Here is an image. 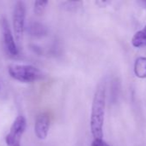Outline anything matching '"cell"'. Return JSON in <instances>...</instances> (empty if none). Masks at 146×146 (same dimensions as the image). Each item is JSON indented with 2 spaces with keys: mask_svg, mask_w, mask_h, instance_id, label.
Segmentation results:
<instances>
[{
  "mask_svg": "<svg viewBox=\"0 0 146 146\" xmlns=\"http://www.w3.org/2000/svg\"><path fill=\"white\" fill-rule=\"evenodd\" d=\"M106 109V87L100 84L95 92L90 115V131L94 139H103V126Z\"/></svg>",
  "mask_w": 146,
  "mask_h": 146,
  "instance_id": "1",
  "label": "cell"
},
{
  "mask_svg": "<svg viewBox=\"0 0 146 146\" xmlns=\"http://www.w3.org/2000/svg\"><path fill=\"white\" fill-rule=\"evenodd\" d=\"M8 73L12 79L22 83H33L44 77L42 71L32 65L12 64L9 66Z\"/></svg>",
  "mask_w": 146,
  "mask_h": 146,
  "instance_id": "2",
  "label": "cell"
},
{
  "mask_svg": "<svg viewBox=\"0 0 146 146\" xmlns=\"http://www.w3.org/2000/svg\"><path fill=\"white\" fill-rule=\"evenodd\" d=\"M26 21V6L22 1H17L14 6L12 15V24L15 37L17 41H21L25 31Z\"/></svg>",
  "mask_w": 146,
  "mask_h": 146,
  "instance_id": "3",
  "label": "cell"
},
{
  "mask_svg": "<svg viewBox=\"0 0 146 146\" xmlns=\"http://www.w3.org/2000/svg\"><path fill=\"white\" fill-rule=\"evenodd\" d=\"M27 127V121L23 115H18L13 121L9 133L5 137L7 146H21V139Z\"/></svg>",
  "mask_w": 146,
  "mask_h": 146,
  "instance_id": "4",
  "label": "cell"
},
{
  "mask_svg": "<svg viewBox=\"0 0 146 146\" xmlns=\"http://www.w3.org/2000/svg\"><path fill=\"white\" fill-rule=\"evenodd\" d=\"M2 32H3V44L6 49L7 53H9L12 56H15L18 55V48L16 46V44L15 42V38L13 36V33L10 30L9 25L6 18L2 19Z\"/></svg>",
  "mask_w": 146,
  "mask_h": 146,
  "instance_id": "5",
  "label": "cell"
},
{
  "mask_svg": "<svg viewBox=\"0 0 146 146\" xmlns=\"http://www.w3.org/2000/svg\"><path fill=\"white\" fill-rule=\"evenodd\" d=\"M50 128V118L48 114L40 113L38 115L34 123V133L40 140L46 139Z\"/></svg>",
  "mask_w": 146,
  "mask_h": 146,
  "instance_id": "6",
  "label": "cell"
},
{
  "mask_svg": "<svg viewBox=\"0 0 146 146\" xmlns=\"http://www.w3.org/2000/svg\"><path fill=\"white\" fill-rule=\"evenodd\" d=\"M28 33L34 38H42L45 37L47 33V27L39 21H30L25 27Z\"/></svg>",
  "mask_w": 146,
  "mask_h": 146,
  "instance_id": "7",
  "label": "cell"
},
{
  "mask_svg": "<svg viewBox=\"0 0 146 146\" xmlns=\"http://www.w3.org/2000/svg\"><path fill=\"white\" fill-rule=\"evenodd\" d=\"M134 74L139 79H146V57L139 56L134 62Z\"/></svg>",
  "mask_w": 146,
  "mask_h": 146,
  "instance_id": "8",
  "label": "cell"
},
{
  "mask_svg": "<svg viewBox=\"0 0 146 146\" xmlns=\"http://www.w3.org/2000/svg\"><path fill=\"white\" fill-rule=\"evenodd\" d=\"M132 44L136 48L146 46V26L133 35L132 38Z\"/></svg>",
  "mask_w": 146,
  "mask_h": 146,
  "instance_id": "9",
  "label": "cell"
},
{
  "mask_svg": "<svg viewBox=\"0 0 146 146\" xmlns=\"http://www.w3.org/2000/svg\"><path fill=\"white\" fill-rule=\"evenodd\" d=\"M49 3L48 1H35L34 2V13L36 15H42L46 11L47 4Z\"/></svg>",
  "mask_w": 146,
  "mask_h": 146,
  "instance_id": "10",
  "label": "cell"
},
{
  "mask_svg": "<svg viewBox=\"0 0 146 146\" xmlns=\"http://www.w3.org/2000/svg\"><path fill=\"white\" fill-rule=\"evenodd\" d=\"M82 5V2L79 1H66L62 3V8L66 11H76Z\"/></svg>",
  "mask_w": 146,
  "mask_h": 146,
  "instance_id": "11",
  "label": "cell"
},
{
  "mask_svg": "<svg viewBox=\"0 0 146 146\" xmlns=\"http://www.w3.org/2000/svg\"><path fill=\"white\" fill-rule=\"evenodd\" d=\"M91 146H110L106 141L103 140V139H94Z\"/></svg>",
  "mask_w": 146,
  "mask_h": 146,
  "instance_id": "12",
  "label": "cell"
},
{
  "mask_svg": "<svg viewBox=\"0 0 146 146\" xmlns=\"http://www.w3.org/2000/svg\"></svg>",
  "mask_w": 146,
  "mask_h": 146,
  "instance_id": "13",
  "label": "cell"
}]
</instances>
